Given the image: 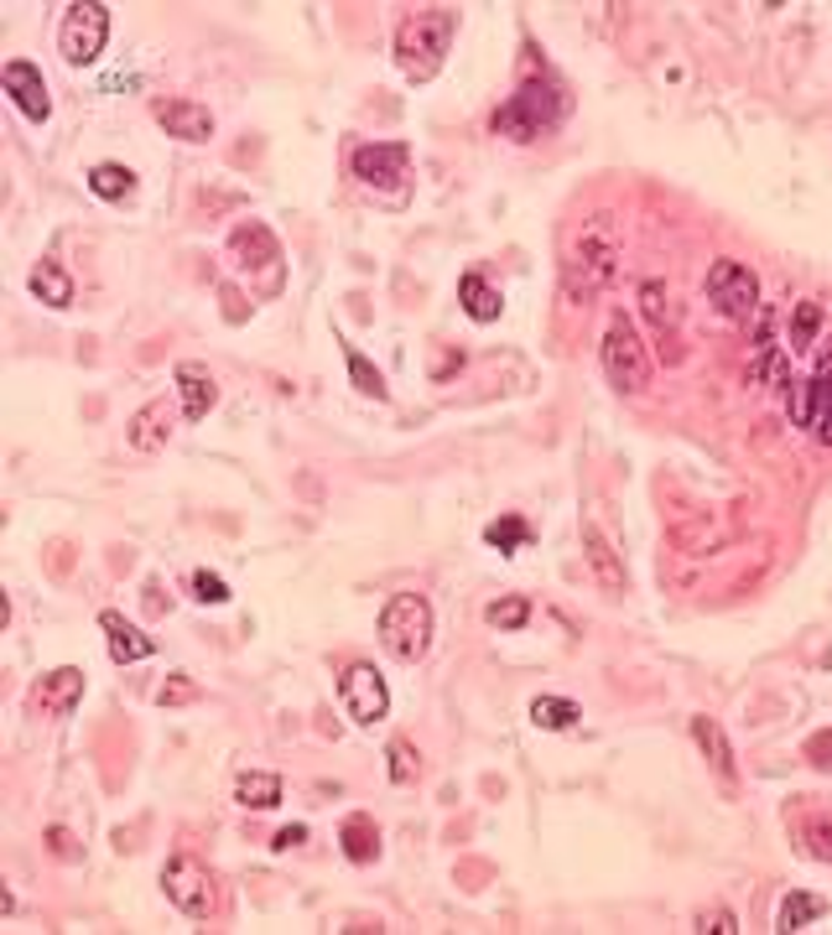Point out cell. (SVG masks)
Returning a JSON list of instances; mask_svg holds the SVG:
<instances>
[{"instance_id": "1", "label": "cell", "mask_w": 832, "mask_h": 935, "mask_svg": "<svg viewBox=\"0 0 832 935\" xmlns=\"http://www.w3.org/2000/svg\"><path fill=\"white\" fill-rule=\"evenodd\" d=\"M453 32H458V17L448 6H427V11H412V17L396 27V63L412 83L437 79V68L448 63Z\"/></svg>"}, {"instance_id": "2", "label": "cell", "mask_w": 832, "mask_h": 935, "mask_svg": "<svg viewBox=\"0 0 832 935\" xmlns=\"http://www.w3.org/2000/svg\"><path fill=\"white\" fill-rule=\"evenodd\" d=\"M562 115H567V95H562L557 83L531 79L495 110V136H511V141H536V136H546V130L562 126Z\"/></svg>"}, {"instance_id": "3", "label": "cell", "mask_w": 832, "mask_h": 935, "mask_svg": "<svg viewBox=\"0 0 832 935\" xmlns=\"http://www.w3.org/2000/svg\"><path fill=\"white\" fill-rule=\"evenodd\" d=\"M380 639L396 660L416 666L422 655L433 650V603L422 598V593H396L380 614Z\"/></svg>"}, {"instance_id": "4", "label": "cell", "mask_w": 832, "mask_h": 935, "mask_svg": "<svg viewBox=\"0 0 832 935\" xmlns=\"http://www.w3.org/2000/svg\"><path fill=\"white\" fill-rule=\"evenodd\" d=\"M604 375L608 385H620L624 396H641L645 385H651V354L641 344V328L624 312H614L604 328Z\"/></svg>"}, {"instance_id": "5", "label": "cell", "mask_w": 832, "mask_h": 935, "mask_svg": "<svg viewBox=\"0 0 832 935\" xmlns=\"http://www.w3.org/2000/svg\"><path fill=\"white\" fill-rule=\"evenodd\" d=\"M105 37H110V6H99V0H73V6L63 11V27H58V52H63L73 68H83L105 52Z\"/></svg>"}, {"instance_id": "6", "label": "cell", "mask_w": 832, "mask_h": 935, "mask_svg": "<svg viewBox=\"0 0 832 935\" xmlns=\"http://www.w3.org/2000/svg\"><path fill=\"white\" fill-rule=\"evenodd\" d=\"M707 301L719 307L729 322H750L760 312V281L750 266L739 260H713L707 266Z\"/></svg>"}, {"instance_id": "7", "label": "cell", "mask_w": 832, "mask_h": 935, "mask_svg": "<svg viewBox=\"0 0 832 935\" xmlns=\"http://www.w3.org/2000/svg\"><path fill=\"white\" fill-rule=\"evenodd\" d=\"M161 888H167V899L182 909V915L204 919L214 915V904H219V894H214V873L198 863V857H172L167 868H161Z\"/></svg>"}, {"instance_id": "8", "label": "cell", "mask_w": 832, "mask_h": 935, "mask_svg": "<svg viewBox=\"0 0 832 935\" xmlns=\"http://www.w3.org/2000/svg\"><path fill=\"white\" fill-rule=\"evenodd\" d=\"M338 697H344V707H349L354 723H380L385 707H390V692H385L380 670L375 666H349L344 676H338Z\"/></svg>"}, {"instance_id": "9", "label": "cell", "mask_w": 832, "mask_h": 935, "mask_svg": "<svg viewBox=\"0 0 832 935\" xmlns=\"http://www.w3.org/2000/svg\"><path fill=\"white\" fill-rule=\"evenodd\" d=\"M614 260H620V245H614V229L608 219H593L577 239V255H573V270H583V291L604 286L614 276Z\"/></svg>"}, {"instance_id": "10", "label": "cell", "mask_w": 832, "mask_h": 935, "mask_svg": "<svg viewBox=\"0 0 832 935\" xmlns=\"http://www.w3.org/2000/svg\"><path fill=\"white\" fill-rule=\"evenodd\" d=\"M406 146L400 141H375V146H359L354 151V177L365 182V188H390L400 192V177H406Z\"/></svg>"}, {"instance_id": "11", "label": "cell", "mask_w": 832, "mask_h": 935, "mask_svg": "<svg viewBox=\"0 0 832 935\" xmlns=\"http://www.w3.org/2000/svg\"><path fill=\"white\" fill-rule=\"evenodd\" d=\"M0 83H6V95L17 99V110L27 115V120H48L52 115L48 83H42V73H37L27 58H11V63L0 68Z\"/></svg>"}, {"instance_id": "12", "label": "cell", "mask_w": 832, "mask_h": 935, "mask_svg": "<svg viewBox=\"0 0 832 935\" xmlns=\"http://www.w3.org/2000/svg\"><path fill=\"white\" fill-rule=\"evenodd\" d=\"M172 427H177V406L172 400H151V406H141V411L130 416L126 442L136 447V452H157V447H167Z\"/></svg>"}, {"instance_id": "13", "label": "cell", "mask_w": 832, "mask_h": 935, "mask_svg": "<svg viewBox=\"0 0 832 935\" xmlns=\"http://www.w3.org/2000/svg\"><path fill=\"white\" fill-rule=\"evenodd\" d=\"M151 115H157L161 126H167V136H177V141H208V136H214V115H208L204 105H192V99H157Z\"/></svg>"}, {"instance_id": "14", "label": "cell", "mask_w": 832, "mask_h": 935, "mask_svg": "<svg viewBox=\"0 0 832 935\" xmlns=\"http://www.w3.org/2000/svg\"><path fill=\"white\" fill-rule=\"evenodd\" d=\"M79 697H83V670L79 666H58L52 676H42L37 692H32V702L52 717H68L73 707H79Z\"/></svg>"}, {"instance_id": "15", "label": "cell", "mask_w": 832, "mask_h": 935, "mask_svg": "<svg viewBox=\"0 0 832 935\" xmlns=\"http://www.w3.org/2000/svg\"><path fill=\"white\" fill-rule=\"evenodd\" d=\"M177 396H182V416L188 421H204L208 411H214V400H219V385H214V375H208L204 365H177Z\"/></svg>"}, {"instance_id": "16", "label": "cell", "mask_w": 832, "mask_h": 935, "mask_svg": "<svg viewBox=\"0 0 832 935\" xmlns=\"http://www.w3.org/2000/svg\"><path fill=\"white\" fill-rule=\"evenodd\" d=\"M99 629H105V639H110V655L120 660V666H136V660H146V655L157 650V645H151V639H146L126 614H115V608H110V614H99Z\"/></svg>"}, {"instance_id": "17", "label": "cell", "mask_w": 832, "mask_h": 935, "mask_svg": "<svg viewBox=\"0 0 832 935\" xmlns=\"http://www.w3.org/2000/svg\"><path fill=\"white\" fill-rule=\"evenodd\" d=\"M692 738H697V748L707 754V764H713V775L734 790L739 785V764H734V748H729V738H723V728L713 723V717H692Z\"/></svg>"}, {"instance_id": "18", "label": "cell", "mask_w": 832, "mask_h": 935, "mask_svg": "<svg viewBox=\"0 0 832 935\" xmlns=\"http://www.w3.org/2000/svg\"><path fill=\"white\" fill-rule=\"evenodd\" d=\"M583 551H588V567H593V577H598V587L620 593V587H624V567H620V556H614V540H608L593 520L583 525Z\"/></svg>"}, {"instance_id": "19", "label": "cell", "mask_w": 832, "mask_h": 935, "mask_svg": "<svg viewBox=\"0 0 832 935\" xmlns=\"http://www.w3.org/2000/svg\"><path fill=\"white\" fill-rule=\"evenodd\" d=\"M229 250L240 255L245 270H250V266L281 270V250H276V239H271V229H266V223H240V229H235V239H229Z\"/></svg>"}, {"instance_id": "20", "label": "cell", "mask_w": 832, "mask_h": 935, "mask_svg": "<svg viewBox=\"0 0 832 935\" xmlns=\"http://www.w3.org/2000/svg\"><path fill=\"white\" fill-rule=\"evenodd\" d=\"M458 301H464V312L474 322H495L499 307H505V301H499V291L484 281V276H464V281H458Z\"/></svg>"}, {"instance_id": "21", "label": "cell", "mask_w": 832, "mask_h": 935, "mask_svg": "<svg viewBox=\"0 0 832 935\" xmlns=\"http://www.w3.org/2000/svg\"><path fill=\"white\" fill-rule=\"evenodd\" d=\"M338 842H344V857H349V863H375V857H380V832H375L369 816H349L344 832H338Z\"/></svg>"}, {"instance_id": "22", "label": "cell", "mask_w": 832, "mask_h": 935, "mask_svg": "<svg viewBox=\"0 0 832 935\" xmlns=\"http://www.w3.org/2000/svg\"><path fill=\"white\" fill-rule=\"evenodd\" d=\"M822 909H828V904L816 899V894H785L781 909H775V931H781V935L806 931V925H816V919H822Z\"/></svg>"}, {"instance_id": "23", "label": "cell", "mask_w": 832, "mask_h": 935, "mask_svg": "<svg viewBox=\"0 0 832 935\" xmlns=\"http://www.w3.org/2000/svg\"><path fill=\"white\" fill-rule=\"evenodd\" d=\"M235 800L250 810H271L276 800H281V779L276 775H260V769H245L240 779H235Z\"/></svg>"}, {"instance_id": "24", "label": "cell", "mask_w": 832, "mask_h": 935, "mask_svg": "<svg viewBox=\"0 0 832 935\" xmlns=\"http://www.w3.org/2000/svg\"><path fill=\"white\" fill-rule=\"evenodd\" d=\"M130 188H136V172L130 167H120V161H99L95 172H89V192L95 198H130Z\"/></svg>"}, {"instance_id": "25", "label": "cell", "mask_w": 832, "mask_h": 935, "mask_svg": "<svg viewBox=\"0 0 832 935\" xmlns=\"http://www.w3.org/2000/svg\"><path fill=\"white\" fill-rule=\"evenodd\" d=\"M32 291L48 301V307H68V301H73V281H68V270L52 266V260H42V266L32 270Z\"/></svg>"}, {"instance_id": "26", "label": "cell", "mask_w": 832, "mask_h": 935, "mask_svg": "<svg viewBox=\"0 0 832 935\" xmlns=\"http://www.w3.org/2000/svg\"><path fill=\"white\" fill-rule=\"evenodd\" d=\"M641 307H645V318H651V328H656L661 338L676 334V307H672V297H666V286H661V281L641 286Z\"/></svg>"}, {"instance_id": "27", "label": "cell", "mask_w": 832, "mask_h": 935, "mask_svg": "<svg viewBox=\"0 0 832 935\" xmlns=\"http://www.w3.org/2000/svg\"><path fill=\"white\" fill-rule=\"evenodd\" d=\"M531 723L546 733H567L577 723V707L567 697H536L531 702Z\"/></svg>"}, {"instance_id": "28", "label": "cell", "mask_w": 832, "mask_h": 935, "mask_svg": "<svg viewBox=\"0 0 832 935\" xmlns=\"http://www.w3.org/2000/svg\"><path fill=\"white\" fill-rule=\"evenodd\" d=\"M484 540H489L495 551L511 556V551H521V546L531 540V530H526V520H521V515H499V520L484 530Z\"/></svg>"}, {"instance_id": "29", "label": "cell", "mask_w": 832, "mask_h": 935, "mask_svg": "<svg viewBox=\"0 0 832 935\" xmlns=\"http://www.w3.org/2000/svg\"><path fill=\"white\" fill-rule=\"evenodd\" d=\"M816 328H822V307L816 301H796V318H791V338H785V349L796 354V349H806L816 338Z\"/></svg>"}, {"instance_id": "30", "label": "cell", "mask_w": 832, "mask_h": 935, "mask_svg": "<svg viewBox=\"0 0 832 935\" xmlns=\"http://www.w3.org/2000/svg\"><path fill=\"white\" fill-rule=\"evenodd\" d=\"M385 754H390V779H396V785H412V779L422 775V754L412 748V738H390Z\"/></svg>"}, {"instance_id": "31", "label": "cell", "mask_w": 832, "mask_h": 935, "mask_svg": "<svg viewBox=\"0 0 832 935\" xmlns=\"http://www.w3.org/2000/svg\"><path fill=\"white\" fill-rule=\"evenodd\" d=\"M785 411H791V427H812V416H816L812 380H791V385H785Z\"/></svg>"}, {"instance_id": "32", "label": "cell", "mask_w": 832, "mask_h": 935, "mask_svg": "<svg viewBox=\"0 0 832 935\" xmlns=\"http://www.w3.org/2000/svg\"><path fill=\"white\" fill-rule=\"evenodd\" d=\"M349 380H354V390H359V396L385 400V380H380V369L369 365L365 354H354V349H349Z\"/></svg>"}, {"instance_id": "33", "label": "cell", "mask_w": 832, "mask_h": 935, "mask_svg": "<svg viewBox=\"0 0 832 935\" xmlns=\"http://www.w3.org/2000/svg\"><path fill=\"white\" fill-rule=\"evenodd\" d=\"M484 618H489L495 629H521V624H526V618H531V603H526V598H505V603H489V608H484Z\"/></svg>"}, {"instance_id": "34", "label": "cell", "mask_w": 832, "mask_h": 935, "mask_svg": "<svg viewBox=\"0 0 832 935\" xmlns=\"http://www.w3.org/2000/svg\"><path fill=\"white\" fill-rule=\"evenodd\" d=\"M812 400H816V411H832V349L822 354V365H816V375H812Z\"/></svg>"}, {"instance_id": "35", "label": "cell", "mask_w": 832, "mask_h": 935, "mask_svg": "<svg viewBox=\"0 0 832 935\" xmlns=\"http://www.w3.org/2000/svg\"><path fill=\"white\" fill-rule=\"evenodd\" d=\"M192 598H198V603H229L225 577H214V571H192Z\"/></svg>"}, {"instance_id": "36", "label": "cell", "mask_w": 832, "mask_h": 935, "mask_svg": "<svg viewBox=\"0 0 832 935\" xmlns=\"http://www.w3.org/2000/svg\"><path fill=\"white\" fill-rule=\"evenodd\" d=\"M692 931H703V935L707 931H713V935H739V919H734V909H703Z\"/></svg>"}, {"instance_id": "37", "label": "cell", "mask_w": 832, "mask_h": 935, "mask_svg": "<svg viewBox=\"0 0 832 935\" xmlns=\"http://www.w3.org/2000/svg\"><path fill=\"white\" fill-rule=\"evenodd\" d=\"M806 842H812V853L822 857V863H832V816H816V822L806 826Z\"/></svg>"}, {"instance_id": "38", "label": "cell", "mask_w": 832, "mask_h": 935, "mask_svg": "<svg viewBox=\"0 0 832 935\" xmlns=\"http://www.w3.org/2000/svg\"><path fill=\"white\" fill-rule=\"evenodd\" d=\"M192 697H198V686H192V682H167V686L157 692L161 707H177V702H192Z\"/></svg>"}, {"instance_id": "39", "label": "cell", "mask_w": 832, "mask_h": 935, "mask_svg": "<svg viewBox=\"0 0 832 935\" xmlns=\"http://www.w3.org/2000/svg\"><path fill=\"white\" fill-rule=\"evenodd\" d=\"M303 842H307V826H281L271 837V847L276 853H291V847H303Z\"/></svg>"}, {"instance_id": "40", "label": "cell", "mask_w": 832, "mask_h": 935, "mask_svg": "<svg viewBox=\"0 0 832 935\" xmlns=\"http://www.w3.org/2000/svg\"><path fill=\"white\" fill-rule=\"evenodd\" d=\"M806 754H812L816 764H832V733H816L812 744H806Z\"/></svg>"}, {"instance_id": "41", "label": "cell", "mask_w": 832, "mask_h": 935, "mask_svg": "<svg viewBox=\"0 0 832 935\" xmlns=\"http://www.w3.org/2000/svg\"><path fill=\"white\" fill-rule=\"evenodd\" d=\"M52 853H58V857H73V847H68V832H52Z\"/></svg>"}]
</instances>
